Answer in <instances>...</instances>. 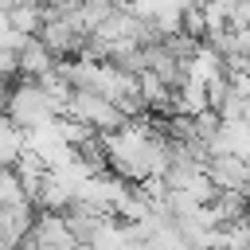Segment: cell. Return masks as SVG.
I'll return each mask as SVG.
<instances>
[{
  "mask_svg": "<svg viewBox=\"0 0 250 250\" xmlns=\"http://www.w3.org/2000/svg\"><path fill=\"white\" fill-rule=\"evenodd\" d=\"M4 117H8V121H16L20 129H31V125L51 121V117H55V109H51L47 94L39 90V82L20 74V86H12V90H8V98H4Z\"/></svg>",
  "mask_w": 250,
  "mask_h": 250,
  "instance_id": "6da1fadb",
  "label": "cell"
},
{
  "mask_svg": "<svg viewBox=\"0 0 250 250\" xmlns=\"http://www.w3.org/2000/svg\"><path fill=\"white\" fill-rule=\"evenodd\" d=\"M62 113L78 117L82 125H90V129H98V133L117 129V125L125 121V113L117 109V102H113V98H105V94H98V90H86V86H74V90H70V98H66V109H62Z\"/></svg>",
  "mask_w": 250,
  "mask_h": 250,
  "instance_id": "7a4b0ae2",
  "label": "cell"
},
{
  "mask_svg": "<svg viewBox=\"0 0 250 250\" xmlns=\"http://www.w3.org/2000/svg\"><path fill=\"white\" fill-rule=\"evenodd\" d=\"M23 242H27V246L62 250V246H74V234H70V227H66L62 211H43V207H35V215H31V227H27Z\"/></svg>",
  "mask_w": 250,
  "mask_h": 250,
  "instance_id": "3957f363",
  "label": "cell"
},
{
  "mask_svg": "<svg viewBox=\"0 0 250 250\" xmlns=\"http://www.w3.org/2000/svg\"><path fill=\"white\" fill-rule=\"evenodd\" d=\"M51 66H55V55L43 47L39 35H27V39L20 43V51H16V74L35 78V74H43V70H51Z\"/></svg>",
  "mask_w": 250,
  "mask_h": 250,
  "instance_id": "277c9868",
  "label": "cell"
},
{
  "mask_svg": "<svg viewBox=\"0 0 250 250\" xmlns=\"http://www.w3.org/2000/svg\"><path fill=\"white\" fill-rule=\"evenodd\" d=\"M35 82H39V90L47 94V102H51V109L55 113H62L66 109V98H70V82H66V74L59 70V66H51V70H43V74H35Z\"/></svg>",
  "mask_w": 250,
  "mask_h": 250,
  "instance_id": "5b68a950",
  "label": "cell"
},
{
  "mask_svg": "<svg viewBox=\"0 0 250 250\" xmlns=\"http://www.w3.org/2000/svg\"><path fill=\"white\" fill-rule=\"evenodd\" d=\"M20 148H23V129L0 113V164H12L20 156Z\"/></svg>",
  "mask_w": 250,
  "mask_h": 250,
  "instance_id": "8992f818",
  "label": "cell"
},
{
  "mask_svg": "<svg viewBox=\"0 0 250 250\" xmlns=\"http://www.w3.org/2000/svg\"><path fill=\"white\" fill-rule=\"evenodd\" d=\"M227 27H234V31L250 27V0H230V8H227Z\"/></svg>",
  "mask_w": 250,
  "mask_h": 250,
  "instance_id": "52a82bcc",
  "label": "cell"
},
{
  "mask_svg": "<svg viewBox=\"0 0 250 250\" xmlns=\"http://www.w3.org/2000/svg\"><path fill=\"white\" fill-rule=\"evenodd\" d=\"M16 74V51H4L0 47V82H8Z\"/></svg>",
  "mask_w": 250,
  "mask_h": 250,
  "instance_id": "ba28073f",
  "label": "cell"
},
{
  "mask_svg": "<svg viewBox=\"0 0 250 250\" xmlns=\"http://www.w3.org/2000/svg\"><path fill=\"white\" fill-rule=\"evenodd\" d=\"M4 98H8V82H0V113H4Z\"/></svg>",
  "mask_w": 250,
  "mask_h": 250,
  "instance_id": "9c48e42d",
  "label": "cell"
}]
</instances>
